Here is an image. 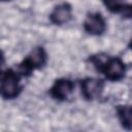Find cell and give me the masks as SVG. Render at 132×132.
Returning <instances> with one entry per match:
<instances>
[{
    "mask_svg": "<svg viewBox=\"0 0 132 132\" xmlns=\"http://www.w3.org/2000/svg\"><path fill=\"white\" fill-rule=\"evenodd\" d=\"M81 94L88 100L98 99L103 92V81L98 78L88 77L81 81Z\"/></svg>",
    "mask_w": 132,
    "mask_h": 132,
    "instance_id": "obj_3",
    "label": "cell"
},
{
    "mask_svg": "<svg viewBox=\"0 0 132 132\" xmlns=\"http://www.w3.org/2000/svg\"><path fill=\"white\" fill-rule=\"evenodd\" d=\"M2 1H9V0H2Z\"/></svg>",
    "mask_w": 132,
    "mask_h": 132,
    "instance_id": "obj_11",
    "label": "cell"
},
{
    "mask_svg": "<svg viewBox=\"0 0 132 132\" xmlns=\"http://www.w3.org/2000/svg\"><path fill=\"white\" fill-rule=\"evenodd\" d=\"M45 61H46V53L43 50V47L38 46L29 53V55L26 57L23 63L22 68L24 69L25 72H30L34 69L42 67Z\"/></svg>",
    "mask_w": 132,
    "mask_h": 132,
    "instance_id": "obj_2",
    "label": "cell"
},
{
    "mask_svg": "<svg viewBox=\"0 0 132 132\" xmlns=\"http://www.w3.org/2000/svg\"><path fill=\"white\" fill-rule=\"evenodd\" d=\"M72 16V9L68 3H61L57 5L50 14L51 22L56 25H63L69 22Z\"/></svg>",
    "mask_w": 132,
    "mask_h": 132,
    "instance_id": "obj_7",
    "label": "cell"
},
{
    "mask_svg": "<svg viewBox=\"0 0 132 132\" xmlns=\"http://www.w3.org/2000/svg\"><path fill=\"white\" fill-rule=\"evenodd\" d=\"M73 82L67 78H60L55 81L52 89L50 90L53 98L57 100H66L73 92Z\"/></svg>",
    "mask_w": 132,
    "mask_h": 132,
    "instance_id": "obj_5",
    "label": "cell"
},
{
    "mask_svg": "<svg viewBox=\"0 0 132 132\" xmlns=\"http://www.w3.org/2000/svg\"><path fill=\"white\" fill-rule=\"evenodd\" d=\"M117 113L122 126L126 129L132 128V105H122L117 108Z\"/></svg>",
    "mask_w": 132,
    "mask_h": 132,
    "instance_id": "obj_8",
    "label": "cell"
},
{
    "mask_svg": "<svg viewBox=\"0 0 132 132\" xmlns=\"http://www.w3.org/2000/svg\"><path fill=\"white\" fill-rule=\"evenodd\" d=\"M105 76L110 80H119L124 77L126 67L124 62L119 58H109L107 63L104 65L102 70Z\"/></svg>",
    "mask_w": 132,
    "mask_h": 132,
    "instance_id": "obj_4",
    "label": "cell"
},
{
    "mask_svg": "<svg viewBox=\"0 0 132 132\" xmlns=\"http://www.w3.org/2000/svg\"><path fill=\"white\" fill-rule=\"evenodd\" d=\"M84 28L91 35H101L106 29V23L101 14L91 13L86 18Z\"/></svg>",
    "mask_w": 132,
    "mask_h": 132,
    "instance_id": "obj_6",
    "label": "cell"
},
{
    "mask_svg": "<svg viewBox=\"0 0 132 132\" xmlns=\"http://www.w3.org/2000/svg\"><path fill=\"white\" fill-rule=\"evenodd\" d=\"M103 3L107 7V9L113 12H121L123 7L125 6L120 2V0H103Z\"/></svg>",
    "mask_w": 132,
    "mask_h": 132,
    "instance_id": "obj_9",
    "label": "cell"
},
{
    "mask_svg": "<svg viewBox=\"0 0 132 132\" xmlns=\"http://www.w3.org/2000/svg\"><path fill=\"white\" fill-rule=\"evenodd\" d=\"M22 88L20 86V76L16 72L9 69L3 72L1 76V94L5 99L15 98Z\"/></svg>",
    "mask_w": 132,
    "mask_h": 132,
    "instance_id": "obj_1",
    "label": "cell"
},
{
    "mask_svg": "<svg viewBox=\"0 0 132 132\" xmlns=\"http://www.w3.org/2000/svg\"><path fill=\"white\" fill-rule=\"evenodd\" d=\"M129 47L131 48V51H132V39L130 40V42H129Z\"/></svg>",
    "mask_w": 132,
    "mask_h": 132,
    "instance_id": "obj_10",
    "label": "cell"
}]
</instances>
